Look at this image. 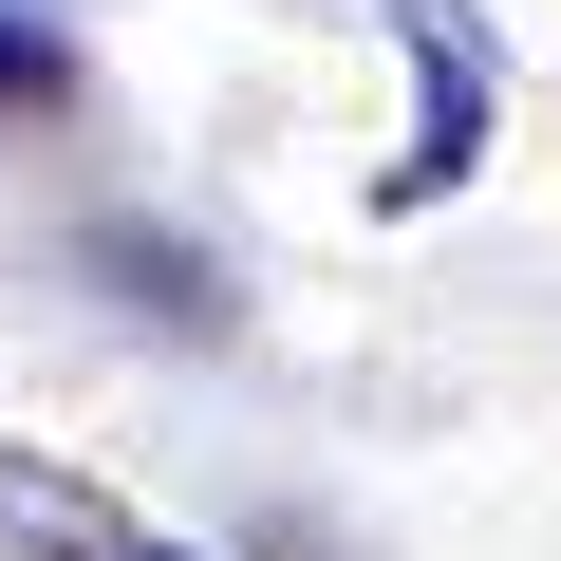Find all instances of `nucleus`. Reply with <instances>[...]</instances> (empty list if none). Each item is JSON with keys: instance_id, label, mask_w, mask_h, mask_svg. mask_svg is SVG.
<instances>
[{"instance_id": "nucleus-2", "label": "nucleus", "mask_w": 561, "mask_h": 561, "mask_svg": "<svg viewBox=\"0 0 561 561\" xmlns=\"http://www.w3.org/2000/svg\"><path fill=\"white\" fill-rule=\"evenodd\" d=\"M0 524H20L38 561H206V542H169V524H131L113 486H76V468H38V449H0Z\"/></svg>"}, {"instance_id": "nucleus-3", "label": "nucleus", "mask_w": 561, "mask_h": 561, "mask_svg": "<svg viewBox=\"0 0 561 561\" xmlns=\"http://www.w3.org/2000/svg\"><path fill=\"white\" fill-rule=\"evenodd\" d=\"M76 262H94V280H113V300H131V319H187V337H225V280H206V262H187V243H150V225H94V243H76Z\"/></svg>"}, {"instance_id": "nucleus-4", "label": "nucleus", "mask_w": 561, "mask_h": 561, "mask_svg": "<svg viewBox=\"0 0 561 561\" xmlns=\"http://www.w3.org/2000/svg\"><path fill=\"white\" fill-rule=\"evenodd\" d=\"M38 113H76V38L38 0H0V131H38Z\"/></svg>"}, {"instance_id": "nucleus-1", "label": "nucleus", "mask_w": 561, "mask_h": 561, "mask_svg": "<svg viewBox=\"0 0 561 561\" xmlns=\"http://www.w3.org/2000/svg\"><path fill=\"white\" fill-rule=\"evenodd\" d=\"M393 38H412V76H431L412 150H393V206H449V187H468V150H486V113H505V57H486L468 0H393Z\"/></svg>"}]
</instances>
